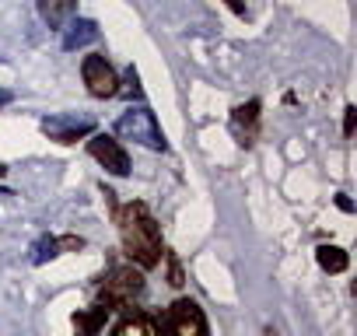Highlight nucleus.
<instances>
[{
    "mask_svg": "<svg viewBox=\"0 0 357 336\" xmlns=\"http://www.w3.org/2000/svg\"><path fill=\"white\" fill-rule=\"evenodd\" d=\"M116 224H119V238H123V249L126 256L151 270L161 263L165 256V245H161V231H158V221L151 217V211L144 204H126L116 211Z\"/></svg>",
    "mask_w": 357,
    "mask_h": 336,
    "instance_id": "obj_1",
    "label": "nucleus"
},
{
    "mask_svg": "<svg viewBox=\"0 0 357 336\" xmlns=\"http://www.w3.org/2000/svg\"><path fill=\"white\" fill-rule=\"evenodd\" d=\"M116 133L123 140H133V144H144L151 151H165V133L154 119V112L147 105H137V109H126L119 119H116Z\"/></svg>",
    "mask_w": 357,
    "mask_h": 336,
    "instance_id": "obj_2",
    "label": "nucleus"
},
{
    "mask_svg": "<svg viewBox=\"0 0 357 336\" xmlns=\"http://www.w3.org/2000/svg\"><path fill=\"white\" fill-rule=\"evenodd\" d=\"M140 294H144V277L133 266H112L98 291L105 308H130Z\"/></svg>",
    "mask_w": 357,
    "mask_h": 336,
    "instance_id": "obj_3",
    "label": "nucleus"
},
{
    "mask_svg": "<svg viewBox=\"0 0 357 336\" xmlns=\"http://www.w3.org/2000/svg\"><path fill=\"white\" fill-rule=\"evenodd\" d=\"M168 336H207V319L197 301L178 298L168 312Z\"/></svg>",
    "mask_w": 357,
    "mask_h": 336,
    "instance_id": "obj_4",
    "label": "nucleus"
},
{
    "mask_svg": "<svg viewBox=\"0 0 357 336\" xmlns=\"http://www.w3.org/2000/svg\"><path fill=\"white\" fill-rule=\"evenodd\" d=\"M81 74H84V84L95 98H112L119 95V77L112 70V63L105 56H84L81 63Z\"/></svg>",
    "mask_w": 357,
    "mask_h": 336,
    "instance_id": "obj_5",
    "label": "nucleus"
},
{
    "mask_svg": "<svg viewBox=\"0 0 357 336\" xmlns=\"http://www.w3.org/2000/svg\"><path fill=\"white\" fill-rule=\"evenodd\" d=\"M88 151H91V158L105 168V172H112V176H126L130 172V158H126V151H123V144L116 137L95 133L88 140Z\"/></svg>",
    "mask_w": 357,
    "mask_h": 336,
    "instance_id": "obj_6",
    "label": "nucleus"
},
{
    "mask_svg": "<svg viewBox=\"0 0 357 336\" xmlns=\"http://www.w3.org/2000/svg\"><path fill=\"white\" fill-rule=\"evenodd\" d=\"M95 130L91 119H81V116H70V112H60V116H50L43 119V133L60 140V144H74L77 137H88Z\"/></svg>",
    "mask_w": 357,
    "mask_h": 336,
    "instance_id": "obj_7",
    "label": "nucleus"
},
{
    "mask_svg": "<svg viewBox=\"0 0 357 336\" xmlns=\"http://www.w3.org/2000/svg\"><path fill=\"white\" fill-rule=\"evenodd\" d=\"M231 130H235V137H238L242 144H252V140H256V133H259V102H256V98L235 109Z\"/></svg>",
    "mask_w": 357,
    "mask_h": 336,
    "instance_id": "obj_8",
    "label": "nucleus"
},
{
    "mask_svg": "<svg viewBox=\"0 0 357 336\" xmlns=\"http://www.w3.org/2000/svg\"><path fill=\"white\" fill-rule=\"evenodd\" d=\"M77 11V0H39V15L50 29H63Z\"/></svg>",
    "mask_w": 357,
    "mask_h": 336,
    "instance_id": "obj_9",
    "label": "nucleus"
},
{
    "mask_svg": "<svg viewBox=\"0 0 357 336\" xmlns=\"http://www.w3.org/2000/svg\"><path fill=\"white\" fill-rule=\"evenodd\" d=\"M109 319V308L105 305H95V308H84V312H74V336H98V329L105 326Z\"/></svg>",
    "mask_w": 357,
    "mask_h": 336,
    "instance_id": "obj_10",
    "label": "nucleus"
},
{
    "mask_svg": "<svg viewBox=\"0 0 357 336\" xmlns=\"http://www.w3.org/2000/svg\"><path fill=\"white\" fill-rule=\"evenodd\" d=\"M98 39V25L95 22H88V18H77V22H70L67 25V32H63V49H81V46H88V43H95Z\"/></svg>",
    "mask_w": 357,
    "mask_h": 336,
    "instance_id": "obj_11",
    "label": "nucleus"
},
{
    "mask_svg": "<svg viewBox=\"0 0 357 336\" xmlns=\"http://www.w3.org/2000/svg\"><path fill=\"white\" fill-rule=\"evenodd\" d=\"M112 336H161V333H158V322L154 319H147V315H126L116 326Z\"/></svg>",
    "mask_w": 357,
    "mask_h": 336,
    "instance_id": "obj_12",
    "label": "nucleus"
},
{
    "mask_svg": "<svg viewBox=\"0 0 357 336\" xmlns=\"http://www.w3.org/2000/svg\"><path fill=\"white\" fill-rule=\"evenodd\" d=\"M347 263H350V259H347L343 249H336V245H322V249H319V266H322V270H329V273H343Z\"/></svg>",
    "mask_w": 357,
    "mask_h": 336,
    "instance_id": "obj_13",
    "label": "nucleus"
},
{
    "mask_svg": "<svg viewBox=\"0 0 357 336\" xmlns=\"http://www.w3.org/2000/svg\"><path fill=\"white\" fill-rule=\"evenodd\" d=\"M60 238H50V235H43L39 242H36V249H32V263L36 266H43L46 259H53V256H60Z\"/></svg>",
    "mask_w": 357,
    "mask_h": 336,
    "instance_id": "obj_14",
    "label": "nucleus"
},
{
    "mask_svg": "<svg viewBox=\"0 0 357 336\" xmlns=\"http://www.w3.org/2000/svg\"><path fill=\"white\" fill-rule=\"evenodd\" d=\"M354 112H357V109H354V105H347V119H343V133H347V137L354 133Z\"/></svg>",
    "mask_w": 357,
    "mask_h": 336,
    "instance_id": "obj_15",
    "label": "nucleus"
},
{
    "mask_svg": "<svg viewBox=\"0 0 357 336\" xmlns=\"http://www.w3.org/2000/svg\"><path fill=\"white\" fill-rule=\"evenodd\" d=\"M228 8H231L235 15H245V4H242V0H228Z\"/></svg>",
    "mask_w": 357,
    "mask_h": 336,
    "instance_id": "obj_16",
    "label": "nucleus"
},
{
    "mask_svg": "<svg viewBox=\"0 0 357 336\" xmlns=\"http://www.w3.org/2000/svg\"><path fill=\"white\" fill-rule=\"evenodd\" d=\"M8 102H11V95H8V91H0V105H8Z\"/></svg>",
    "mask_w": 357,
    "mask_h": 336,
    "instance_id": "obj_17",
    "label": "nucleus"
},
{
    "mask_svg": "<svg viewBox=\"0 0 357 336\" xmlns=\"http://www.w3.org/2000/svg\"><path fill=\"white\" fill-rule=\"evenodd\" d=\"M266 336H277V333H273V329H270V333H266Z\"/></svg>",
    "mask_w": 357,
    "mask_h": 336,
    "instance_id": "obj_18",
    "label": "nucleus"
}]
</instances>
